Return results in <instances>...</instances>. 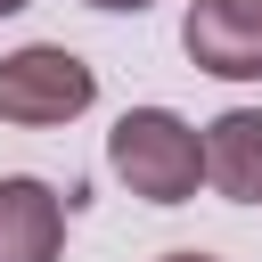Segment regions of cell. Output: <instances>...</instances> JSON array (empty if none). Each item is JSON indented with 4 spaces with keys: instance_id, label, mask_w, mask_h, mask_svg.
<instances>
[{
    "instance_id": "cell-7",
    "label": "cell",
    "mask_w": 262,
    "mask_h": 262,
    "mask_svg": "<svg viewBox=\"0 0 262 262\" xmlns=\"http://www.w3.org/2000/svg\"><path fill=\"white\" fill-rule=\"evenodd\" d=\"M164 262H213V254H196V246H180V254H164Z\"/></svg>"
},
{
    "instance_id": "cell-2",
    "label": "cell",
    "mask_w": 262,
    "mask_h": 262,
    "mask_svg": "<svg viewBox=\"0 0 262 262\" xmlns=\"http://www.w3.org/2000/svg\"><path fill=\"white\" fill-rule=\"evenodd\" d=\"M90 98H98V74L57 41H33V49L0 57V123L49 131V123H74Z\"/></svg>"
},
{
    "instance_id": "cell-8",
    "label": "cell",
    "mask_w": 262,
    "mask_h": 262,
    "mask_svg": "<svg viewBox=\"0 0 262 262\" xmlns=\"http://www.w3.org/2000/svg\"><path fill=\"white\" fill-rule=\"evenodd\" d=\"M16 8H33V0H0V16H16Z\"/></svg>"
},
{
    "instance_id": "cell-4",
    "label": "cell",
    "mask_w": 262,
    "mask_h": 262,
    "mask_svg": "<svg viewBox=\"0 0 262 262\" xmlns=\"http://www.w3.org/2000/svg\"><path fill=\"white\" fill-rule=\"evenodd\" d=\"M66 246V196L49 180H0V262H57Z\"/></svg>"
},
{
    "instance_id": "cell-5",
    "label": "cell",
    "mask_w": 262,
    "mask_h": 262,
    "mask_svg": "<svg viewBox=\"0 0 262 262\" xmlns=\"http://www.w3.org/2000/svg\"><path fill=\"white\" fill-rule=\"evenodd\" d=\"M205 180L229 205H262V106H229L205 123Z\"/></svg>"
},
{
    "instance_id": "cell-3",
    "label": "cell",
    "mask_w": 262,
    "mask_h": 262,
    "mask_svg": "<svg viewBox=\"0 0 262 262\" xmlns=\"http://www.w3.org/2000/svg\"><path fill=\"white\" fill-rule=\"evenodd\" d=\"M180 49H188V66H205L221 82H254L262 74V0H188Z\"/></svg>"
},
{
    "instance_id": "cell-6",
    "label": "cell",
    "mask_w": 262,
    "mask_h": 262,
    "mask_svg": "<svg viewBox=\"0 0 262 262\" xmlns=\"http://www.w3.org/2000/svg\"><path fill=\"white\" fill-rule=\"evenodd\" d=\"M90 8H115V16H123V8H131V16H139V8H147V0H90Z\"/></svg>"
},
{
    "instance_id": "cell-1",
    "label": "cell",
    "mask_w": 262,
    "mask_h": 262,
    "mask_svg": "<svg viewBox=\"0 0 262 262\" xmlns=\"http://www.w3.org/2000/svg\"><path fill=\"white\" fill-rule=\"evenodd\" d=\"M106 164L131 196L147 205H188L196 180H205V131L180 123L172 106H131L115 131H106Z\"/></svg>"
}]
</instances>
